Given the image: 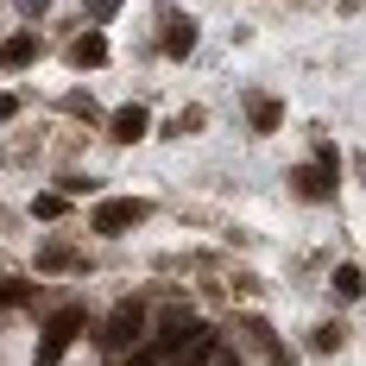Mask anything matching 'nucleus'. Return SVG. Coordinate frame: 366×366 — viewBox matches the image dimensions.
I'll return each mask as SVG.
<instances>
[{"label": "nucleus", "mask_w": 366, "mask_h": 366, "mask_svg": "<svg viewBox=\"0 0 366 366\" xmlns=\"http://www.w3.org/2000/svg\"><path fill=\"white\" fill-rule=\"evenodd\" d=\"M196 127H202V108H183L177 120H171V127H164V133H171V139H183V133H196Z\"/></svg>", "instance_id": "12"}, {"label": "nucleus", "mask_w": 366, "mask_h": 366, "mask_svg": "<svg viewBox=\"0 0 366 366\" xmlns=\"http://www.w3.org/2000/svg\"><path fill=\"white\" fill-rule=\"evenodd\" d=\"M247 114H253V127H259V133H272V127H278V114H285V108H278L272 95H253V102H247Z\"/></svg>", "instance_id": "9"}, {"label": "nucleus", "mask_w": 366, "mask_h": 366, "mask_svg": "<svg viewBox=\"0 0 366 366\" xmlns=\"http://www.w3.org/2000/svg\"><path fill=\"white\" fill-rule=\"evenodd\" d=\"M366 291V278L354 272V265H335V297H360Z\"/></svg>", "instance_id": "10"}, {"label": "nucleus", "mask_w": 366, "mask_h": 366, "mask_svg": "<svg viewBox=\"0 0 366 366\" xmlns=\"http://www.w3.org/2000/svg\"><path fill=\"white\" fill-rule=\"evenodd\" d=\"M89 13H95V19H114V13H120V0H89Z\"/></svg>", "instance_id": "15"}, {"label": "nucleus", "mask_w": 366, "mask_h": 366, "mask_svg": "<svg viewBox=\"0 0 366 366\" xmlns=\"http://www.w3.org/2000/svg\"><path fill=\"white\" fill-rule=\"evenodd\" d=\"M310 347H316V354H335V347H341V329H335V322H322V329L310 335Z\"/></svg>", "instance_id": "13"}, {"label": "nucleus", "mask_w": 366, "mask_h": 366, "mask_svg": "<svg viewBox=\"0 0 366 366\" xmlns=\"http://www.w3.org/2000/svg\"><path fill=\"white\" fill-rule=\"evenodd\" d=\"M146 215H152V209L139 202V196H114V202H102V209H95V221H89V227H95V234H127V227H139Z\"/></svg>", "instance_id": "1"}, {"label": "nucleus", "mask_w": 366, "mask_h": 366, "mask_svg": "<svg viewBox=\"0 0 366 366\" xmlns=\"http://www.w3.org/2000/svg\"><path fill=\"white\" fill-rule=\"evenodd\" d=\"M32 215H38V221H57V215H64V196H38Z\"/></svg>", "instance_id": "14"}, {"label": "nucleus", "mask_w": 366, "mask_h": 366, "mask_svg": "<svg viewBox=\"0 0 366 366\" xmlns=\"http://www.w3.org/2000/svg\"><path fill=\"white\" fill-rule=\"evenodd\" d=\"M139 335H146V310H139V303H120V310L108 316V335H102V347H114V354H120V347H133Z\"/></svg>", "instance_id": "2"}, {"label": "nucleus", "mask_w": 366, "mask_h": 366, "mask_svg": "<svg viewBox=\"0 0 366 366\" xmlns=\"http://www.w3.org/2000/svg\"><path fill=\"white\" fill-rule=\"evenodd\" d=\"M158 360H164L158 347H139V354H133V360H127V366H158Z\"/></svg>", "instance_id": "16"}, {"label": "nucleus", "mask_w": 366, "mask_h": 366, "mask_svg": "<svg viewBox=\"0 0 366 366\" xmlns=\"http://www.w3.org/2000/svg\"><path fill=\"white\" fill-rule=\"evenodd\" d=\"M297 189H303L310 202H322V196H329V171H322V164H303V171H297Z\"/></svg>", "instance_id": "8"}, {"label": "nucleus", "mask_w": 366, "mask_h": 366, "mask_svg": "<svg viewBox=\"0 0 366 366\" xmlns=\"http://www.w3.org/2000/svg\"><path fill=\"white\" fill-rule=\"evenodd\" d=\"M13 108H19V102H13V95H0V120H13Z\"/></svg>", "instance_id": "17"}, {"label": "nucleus", "mask_w": 366, "mask_h": 366, "mask_svg": "<svg viewBox=\"0 0 366 366\" xmlns=\"http://www.w3.org/2000/svg\"><path fill=\"white\" fill-rule=\"evenodd\" d=\"M70 64H82V70H95V64H108V38L102 32H82L70 44Z\"/></svg>", "instance_id": "7"}, {"label": "nucleus", "mask_w": 366, "mask_h": 366, "mask_svg": "<svg viewBox=\"0 0 366 366\" xmlns=\"http://www.w3.org/2000/svg\"><path fill=\"white\" fill-rule=\"evenodd\" d=\"M146 127H152V114H146V108H120V114L108 120V139L133 146V139H146Z\"/></svg>", "instance_id": "4"}, {"label": "nucleus", "mask_w": 366, "mask_h": 366, "mask_svg": "<svg viewBox=\"0 0 366 366\" xmlns=\"http://www.w3.org/2000/svg\"><path fill=\"white\" fill-rule=\"evenodd\" d=\"M76 329H82V310H57L51 329H44V354H64V347L76 341Z\"/></svg>", "instance_id": "5"}, {"label": "nucleus", "mask_w": 366, "mask_h": 366, "mask_svg": "<svg viewBox=\"0 0 366 366\" xmlns=\"http://www.w3.org/2000/svg\"><path fill=\"white\" fill-rule=\"evenodd\" d=\"M32 57H38V38L32 32H13L6 44H0V64H6V70H26Z\"/></svg>", "instance_id": "6"}, {"label": "nucleus", "mask_w": 366, "mask_h": 366, "mask_svg": "<svg viewBox=\"0 0 366 366\" xmlns=\"http://www.w3.org/2000/svg\"><path fill=\"white\" fill-rule=\"evenodd\" d=\"M196 51V19L189 13H171L164 19V57H189Z\"/></svg>", "instance_id": "3"}, {"label": "nucleus", "mask_w": 366, "mask_h": 366, "mask_svg": "<svg viewBox=\"0 0 366 366\" xmlns=\"http://www.w3.org/2000/svg\"><path fill=\"white\" fill-rule=\"evenodd\" d=\"M38 265H44V272H70L76 253H70V247H44V253H38Z\"/></svg>", "instance_id": "11"}]
</instances>
